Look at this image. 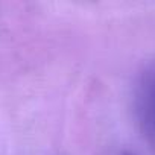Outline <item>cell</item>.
Returning <instances> with one entry per match:
<instances>
[{
    "label": "cell",
    "instance_id": "obj_1",
    "mask_svg": "<svg viewBox=\"0 0 155 155\" xmlns=\"http://www.w3.org/2000/svg\"><path fill=\"white\" fill-rule=\"evenodd\" d=\"M135 113L143 132L155 144V64L141 73L137 82Z\"/></svg>",
    "mask_w": 155,
    "mask_h": 155
},
{
    "label": "cell",
    "instance_id": "obj_2",
    "mask_svg": "<svg viewBox=\"0 0 155 155\" xmlns=\"http://www.w3.org/2000/svg\"><path fill=\"white\" fill-rule=\"evenodd\" d=\"M123 155H132V153H129V152H125V153H123Z\"/></svg>",
    "mask_w": 155,
    "mask_h": 155
}]
</instances>
